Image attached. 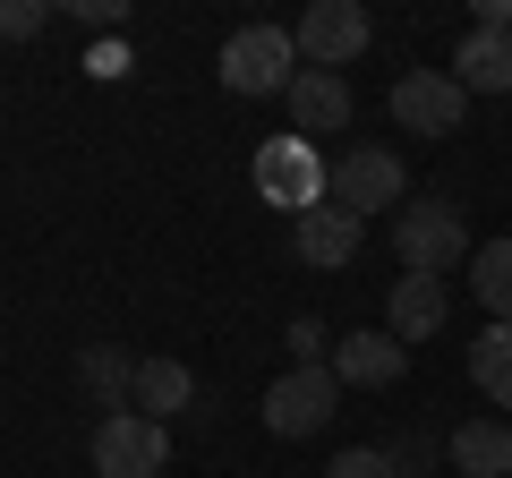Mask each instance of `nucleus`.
Listing matches in <instances>:
<instances>
[{
	"instance_id": "f257e3e1",
	"label": "nucleus",
	"mask_w": 512,
	"mask_h": 478,
	"mask_svg": "<svg viewBox=\"0 0 512 478\" xmlns=\"http://www.w3.org/2000/svg\"><path fill=\"white\" fill-rule=\"evenodd\" d=\"M393 248H402V265L410 274H453V265H470V222H461V205L453 197H419V205H402L393 214Z\"/></svg>"
},
{
	"instance_id": "f03ea898",
	"label": "nucleus",
	"mask_w": 512,
	"mask_h": 478,
	"mask_svg": "<svg viewBox=\"0 0 512 478\" xmlns=\"http://www.w3.org/2000/svg\"><path fill=\"white\" fill-rule=\"evenodd\" d=\"M402 188H410V171H402V154L393 146H342V154H325V205H342V214H376V205H402Z\"/></svg>"
},
{
	"instance_id": "7ed1b4c3",
	"label": "nucleus",
	"mask_w": 512,
	"mask_h": 478,
	"mask_svg": "<svg viewBox=\"0 0 512 478\" xmlns=\"http://www.w3.org/2000/svg\"><path fill=\"white\" fill-rule=\"evenodd\" d=\"M299 69H308V60H299L291 26H239V35L222 43V86L231 94H291Z\"/></svg>"
},
{
	"instance_id": "20e7f679",
	"label": "nucleus",
	"mask_w": 512,
	"mask_h": 478,
	"mask_svg": "<svg viewBox=\"0 0 512 478\" xmlns=\"http://www.w3.org/2000/svg\"><path fill=\"white\" fill-rule=\"evenodd\" d=\"M171 461V427L146 410H111L94 419V478H163Z\"/></svg>"
},
{
	"instance_id": "39448f33",
	"label": "nucleus",
	"mask_w": 512,
	"mask_h": 478,
	"mask_svg": "<svg viewBox=\"0 0 512 478\" xmlns=\"http://www.w3.org/2000/svg\"><path fill=\"white\" fill-rule=\"evenodd\" d=\"M342 410V376L325 368V359H308V368H291V376H274V393H265V427L274 436H316V427Z\"/></svg>"
},
{
	"instance_id": "423d86ee",
	"label": "nucleus",
	"mask_w": 512,
	"mask_h": 478,
	"mask_svg": "<svg viewBox=\"0 0 512 478\" xmlns=\"http://www.w3.org/2000/svg\"><path fill=\"white\" fill-rule=\"evenodd\" d=\"M291 35H299V60H308V69H350V60L367 52V35H376V18H367L359 0H316Z\"/></svg>"
},
{
	"instance_id": "0eeeda50",
	"label": "nucleus",
	"mask_w": 512,
	"mask_h": 478,
	"mask_svg": "<svg viewBox=\"0 0 512 478\" xmlns=\"http://www.w3.org/2000/svg\"><path fill=\"white\" fill-rule=\"evenodd\" d=\"M393 120H402L410 137H453L461 120H470V94L453 86V69H410L402 86H393Z\"/></svg>"
},
{
	"instance_id": "6e6552de",
	"label": "nucleus",
	"mask_w": 512,
	"mask_h": 478,
	"mask_svg": "<svg viewBox=\"0 0 512 478\" xmlns=\"http://www.w3.org/2000/svg\"><path fill=\"white\" fill-rule=\"evenodd\" d=\"M359 239H367V222L342 214V205H308V214H291V248H299V265H316V274L359 265Z\"/></svg>"
},
{
	"instance_id": "1a4fd4ad",
	"label": "nucleus",
	"mask_w": 512,
	"mask_h": 478,
	"mask_svg": "<svg viewBox=\"0 0 512 478\" xmlns=\"http://www.w3.org/2000/svg\"><path fill=\"white\" fill-rule=\"evenodd\" d=\"M256 188H265V205L308 214V205H325V163H316L299 137H274V146L256 154Z\"/></svg>"
},
{
	"instance_id": "9d476101",
	"label": "nucleus",
	"mask_w": 512,
	"mask_h": 478,
	"mask_svg": "<svg viewBox=\"0 0 512 478\" xmlns=\"http://www.w3.org/2000/svg\"><path fill=\"white\" fill-rule=\"evenodd\" d=\"M444 316H453V291H444L436 274H402L393 282V299H384V333L393 342H427V333H444Z\"/></svg>"
},
{
	"instance_id": "9b49d317",
	"label": "nucleus",
	"mask_w": 512,
	"mask_h": 478,
	"mask_svg": "<svg viewBox=\"0 0 512 478\" xmlns=\"http://www.w3.org/2000/svg\"><path fill=\"white\" fill-rule=\"evenodd\" d=\"M291 120L308 137H342L350 129V77L342 69H299L291 77Z\"/></svg>"
},
{
	"instance_id": "f8f14e48",
	"label": "nucleus",
	"mask_w": 512,
	"mask_h": 478,
	"mask_svg": "<svg viewBox=\"0 0 512 478\" xmlns=\"http://www.w3.org/2000/svg\"><path fill=\"white\" fill-rule=\"evenodd\" d=\"M137 368H146V359H128L120 342H86L77 350V385L94 393V410H137Z\"/></svg>"
},
{
	"instance_id": "ddd939ff",
	"label": "nucleus",
	"mask_w": 512,
	"mask_h": 478,
	"mask_svg": "<svg viewBox=\"0 0 512 478\" xmlns=\"http://www.w3.org/2000/svg\"><path fill=\"white\" fill-rule=\"evenodd\" d=\"M325 368L342 376V393H350V385H402L410 350L393 342V333H350V342H333V359H325Z\"/></svg>"
},
{
	"instance_id": "4468645a",
	"label": "nucleus",
	"mask_w": 512,
	"mask_h": 478,
	"mask_svg": "<svg viewBox=\"0 0 512 478\" xmlns=\"http://www.w3.org/2000/svg\"><path fill=\"white\" fill-rule=\"evenodd\" d=\"M453 86L461 94H512V26H478L453 52Z\"/></svg>"
},
{
	"instance_id": "2eb2a0df",
	"label": "nucleus",
	"mask_w": 512,
	"mask_h": 478,
	"mask_svg": "<svg viewBox=\"0 0 512 478\" xmlns=\"http://www.w3.org/2000/svg\"><path fill=\"white\" fill-rule=\"evenodd\" d=\"M444 453H453V470H461V478H512V427L487 410V419L453 427V444H444Z\"/></svg>"
},
{
	"instance_id": "dca6fc26",
	"label": "nucleus",
	"mask_w": 512,
	"mask_h": 478,
	"mask_svg": "<svg viewBox=\"0 0 512 478\" xmlns=\"http://www.w3.org/2000/svg\"><path fill=\"white\" fill-rule=\"evenodd\" d=\"M470 291L487 308V325H512V239H478L470 248Z\"/></svg>"
},
{
	"instance_id": "f3484780",
	"label": "nucleus",
	"mask_w": 512,
	"mask_h": 478,
	"mask_svg": "<svg viewBox=\"0 0 512 478\" xmlns=\"http://www.w3.org/2000/svg\"><path fill=\"white\" fill-rule=\"evenodd\" d=\"M470 385L495 402V419L512 410V325H487V333L470 342Z\"/></svg>"
},
{
	"instance_id": "a211bd4d",
	"label": "nucleus",
	"mask_w": 512,
	"mask_h": 478,
	"mask_svg": "<svg viewBox=\"0 0 512 478\" xmlns=\"http://www.w3.org/2000/svg\"><path fill=\"white\" fill-rule=\"evenodd\" d=\"M188 402H197V376H188L180 359H146V368H137V410H146V419L171 427V410H188Z\"/></svg>"
},
{
	"instance_id": "6ab92c4d",
	"label": "nucleus",
	"mask_w": 512,
	"mask_h": 478,
	"mask_svg": "<svg viewBox=\"0 0 512 478\" xmlns=\"http://www.w3.org/2000/svg\"><path fill=\"white\" fill-rule=\"evenodd\" d=\"M325 478H402V470H393V453H384V444H350V453H333Z\"/></svg>"
},
{
	"instance_id": "aec40b11",
	"label": "nucleus",
	"mask_w": 512,
	"mask_h": 478,
	"mask_svg": "<svg viewBox=\"0 0 512 478\" xmlns=\"http://www.w3.org/2000/svg\"><path fill=\"white\" fill-rule=\"evenodd\" d=\"M43 26H52V9H43V0H0V35H43Z\"/></svg>"
},
{
	"instance_id": "412c9836",
	"label": "nucleus",
	"mask_w": 512,
	"mask_h": 478,
	"mask_svg": "<svg viewBox=\"0 0 512 478\" xmlns=\"http://www.w3.org/2000/svg\"><path fill=\"white\" fill-rule=\"evenodd\" d=\"M308 359H325V325L299 316V325H291V368H308Z\"/></svg>"
}]
</instances>
